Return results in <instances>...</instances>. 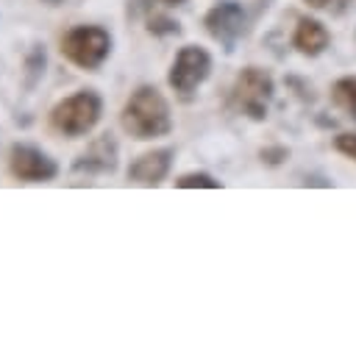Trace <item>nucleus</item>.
<instances>
[{
  "label": "nucleus",
  "instance_id": "1",
  "mask_svg": "<svg viewBox=\"0 0 356 353\" xmlns=\"http://www.w3.org/2000/svg\"><path fill=\"white\" fill-rule=\"evenodd\" d=\"M120 125L125 133L134 139H159L172 131V117H170V103L156 86H136L131 97L125 100L120 111Z\"/></svg>",
  "mask_w": 356,
  "mask_h": 353
},
{
  "label": "nucleus",
  "instance_id": "2",
  "mask_svg": "<svg viewBox=\"0 0 356 353\" xmlns=\"http://www.w3.org/2000/svg\"><path fill=\"white\" fill-rule=\"evenodd\" d=\"M103 114V100L92 89H81L50 108V125L64 136H86Z\"/></svg>",
  "mask_w": 356,
  "mask_h": 353
},
{
  "label": "nucleus",
  "instance_id": "3",
  "mask_svg": "<svg viewBox=\"0 0 356 353\" xmlns=\"http://www.w3.org/2000/svg\"><path fill=\"white\" fill-rule=\"evenodd\" d=\"M111 53V36L100 25H75L61 36V56L81 69H100Z\"/></svg>",
  "mask_w": 356,
  "mask_h": 353
},
{
  "label": "nucleus",
  "instance_id": "4",
  "mask_svg": "<svg viewBox=\"0 0 356 353\" xmlns=\"http://www.w3.org/2000/svg\"><path fill=\"white\" fill-rule=\"evenodd\" d=\"M270 97H273V78L261 67H245L231 86V106L250 120L267 117Z\"/></svg>",
  "mask_w": 356,
  "mask_h": 353
},
{
  "label": "nucleus",
  "instance_id": "5",
  "mask_svg": "<svg viewBox=\"0 0 356 353\" xmlns=\"http://www.w3.org/2000/svg\"><path fill=\"white\" fill-rule=\"evenodd\" d=\"M209 72H211V56L197 44H186L175 53L170 72H167V83L181 97H189L209 78Z\"/></svg>",
  "mask_w": 356,
  "mask_h": 353
},
{
  "label": "nucleus",
  "instance_id": "6",
  "mask_svg": "<svg viewBox=\"0 0 356 353\" xmlns=\"http://www.w3.org/2000/svg\"><path fill=\"white\" fill-rule=\"evenodd\" d=\"M8 170L14 178L19 181H28V183H44V181H53L58 175V164L39 147L33 145H11L8 150Z\"/></svg>",
  "mask_w": 356,
  "mask_h": 353
},
{
  "label": "nucleus",
  "instance_id": "7",
  "mask_svg": "<svg viewBox=\"0 0 356 353\" xmlns=\"http://www.w3.org/2000/svg\"><path fill=\"white\" fill-rule=\"evenodd\" d=\"M203 25H206V31H209L211 39H217L225 50H231L234 42L245 31V8L239 3H234V0L231 3H217L203 17Z\"/></svg>",
  "mask_w": 356,
  "mask_h": 353
},
{
  "label": "nucleus",
  "instance_id": "8",
  "mask_svg": "<svg viewBox=\"0 0 356 353\" xmlns=\"http://www.w3.org/2000/svg\"><path fill=\"white\" fill-rule=\"evenodd\" d=\"M117 139L111 133L97 136L75 161H72V172H86V175H106L117 170Z\"/></svg>",
  "mask_w": 356,
  "mask_h": 353
},
{
  "label": "nucleus",
  "instance_id": "9",
  "mask_svg": "<svg viewBox=\"0 0 356 353\" xmlns=\"http://www.w3.org/2000/svg\"><path fill=\"white\" fill-rule=\"evenodd\" d=\"M172 167V150L170 147H156L147 150L142 156H136V161H131L128 167V178L142 183V186H159Z\"/></svg>",
  "mask_w": 356,
  "mask_h": 353
},
{
  "label": "nucleus",
  "instance_id": "10",
  "mask_svg": "<svg viewBox=\"0 0 356 353\" xmlns=\"http://www.w3.org/2000/svg\"><path fill=\"white\" fill-rule=\"evenodd\" d=\"M331 42V33L325 31L323 22L312 19V17H300L292 33V47L303 56H320Z\"/></svg>",
  "mask_w": 356,
  "mask_h": 353
},
{
  "label": "nucleus",
  "instance_id": "11",
  "mask_svg": "<svg viewBox=\"0 0 356 353\" xmlns=\"http://www.w3.org/2000/svg\"><path fill=\"white\" fill-rule=\"evenodd\" d=\"M331 100L337 108H342L348 117L356 120V75H345L331 86Z\"/></svg>",
  "mask_w": 356,
  "mask_h": 353
},
{
  "label": "nucleus",
  "instance_id": "12",
  "mask_svg": "<svg viewBox=\"0 0 356 353\" xmlns=\"http://www.w3.org/2000/svg\"><path fill=\"white\" fill-rule=\"evenodd\" d=\"M145 31L153 33V36H172V33H178L181 28H178V22H175L172 17L147 8V11H145Z\"/></svg>",
  "mask_w": 356,
  "mask_h": 353
},
{
  "label": "nucleus",
  "instance_id": "13",
  "mask_svg": "<svg viewBox=\"0 0 356 353\" xmlns=\"http://www.w3.org/2000/svg\"><path fill=\"white\" fill-rule=\"evenodd\" d=\"M44 75V50L39 44H33V50L25 58V86H36V81Z\"/></svg>",
  "mask_w": 356,
  "mask_h": 353
},
{
  "label": "nucleus",
  "instance_id": "14",
  "mask_svg": "<svg viewBox=\"0 0 356 353\" xmlns=\"http://www.w3.org/2000/svg\"><path fill=\"white\" fill-rule=\"evenodd\" d=\"M178 189H220V181H214L209 172H186L175 181Z\"/></svg>",
  "mask_w": 356,
  "mask_h": 353
},
{
  "label": "nucleus",
  "instance_id": "15",
  "mask_svg": "<svg viewBox=\"0 0 356 353\" xmlns=\"http://www.w3.org/2000/svg\"><path fill=\"white\" fill-rule=\"evenodd\" d=\"M261 161L264 164H270V167H275V164H281V161H286L289 158V150L284 147V145H273V147H261Z\"/></svg>",
  "mask_w": 356,
  "mask_h": 353
},
{
  "label": "nucleus",
  "instance_id": "16",
  "mask_svg": "<svg viewBox=\"0 0 356 353\" xmlns=\"http://www.w3.org/2000/svg\"><path fill=\"white\" fill-rule=\"evenodd\" d=\"M334 147H337L339 153H345L348 158L356 161V133H339V136L334 139Z\"/></svg>",
  "mask_w": 356,
  "mask_h": 353
},
{
  "label": "nucleus",
  "instance_id": "17",
  "mask_svg": "<svg viewBox=\"0 0 356 353\" xmlns=\"http://www.w3.org/2000/svg\"><path fill=\"white\" fill-rule=\"evenodd\" d=\"M309 8H331V6H337V3H345V0H303Z\"/></svg>",
  "mask_w": 356,
  "mask_h": 353
},
{
  "label": "nucleus",
  "instance_id": "18",
  "mask_svg": "<svg viewBox=\"0 0 356 353\" xmlns=\"http://www.w3.org/2000/svg\"><path fill=\"white\" fill-rule=\"evenodd\" d=\"M164 6H181V3H186V0H161Z\"/></svg>",
  "mask_w": 356,
  "mask_h": 353
},
{
  "label": "nucleus",
  "instance_id": "19",
  "mask_svg": "<svg viewBox=\"0 0 356 353\" xmlns=\"http://www.w3.org/2000/svg\"><path fill=\"white\" fill-rule=\"evenodd\" d=\"M42 3H47V6H61L64 0H42Z\"/></svg>",
  "mask_w": 356,
  "mask_h": 353
}]
</instances>
